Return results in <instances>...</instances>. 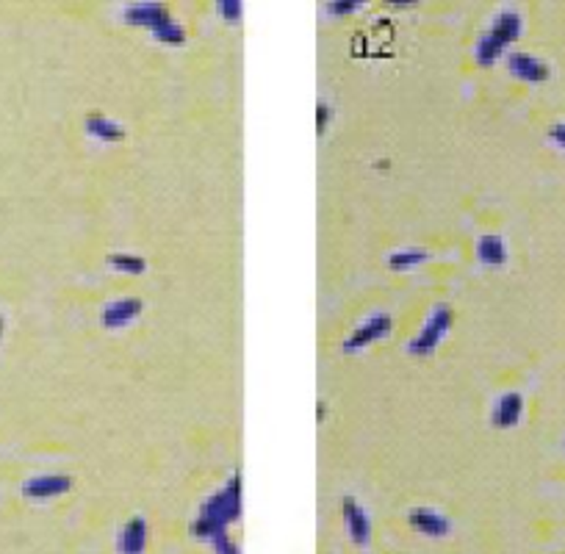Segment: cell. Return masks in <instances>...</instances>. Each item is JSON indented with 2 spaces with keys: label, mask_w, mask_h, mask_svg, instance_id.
Returning <instances> with one entry per match:
<instances>
[{
  "label": "cell",
  "mask_w": 565,
  "mask_h": 554,
  "mask_svg": "<svg viewBox=\"0 0 565 554\" xmlns=\"http://www.w3.org/2000/svg\"><path fill=\"white\" fill-rule=\"evenodd\" d=\"M521 413H524V397L519 391H507L496 400L491 411V424L496 430H513L521 421Z\"/></svg>",
  "instance_id": "8"
},
{
  "label": "cell",
  "mask_w": 565,
  "mask_h": 554,
  "mask_svg": "<svg viewBox=\"0 0 565 554\" xmlns=\"http://www.w3.org/2000/svg\"><path fill=\"white\" fill-rule=\"evenodd\" d=\"M549 142L557 144L560 150H565V123H557L549 128Z\"/></svg>",
  "instance_id": "22"
},
{
  "label": "cell",
  "mask_w": 565,
  "mask_h": 554,
  "mask_svg": "<svg viewBox=\"0 0 565 554\" xmlns=\"http://www.w3.org/2000/svg\"><path fill=\"white\" fill-rule=\"evenodd\" d=\"M430 261V252L427 250H419V247H411V250H397V252H391L388 255V266L391 269H397V272H408L419 263Z\"/></svg>",
  "instance_id": "15"
},
{
  "label": "cell",
  "mask_w": 565,
  "mask_h": 554,
  "mask_svg": "<svg viewBox=\"0 0 565 554\" xmlns=\"http://www.w3.org/2000/svg\"><path fill=\"white\" fill-rule=\"evenodd\" d=\"M507 70H510L513 78L527 81V84H543L551 75V67L543 59H538V55H532V53H524V50H513L510 55H507Z\"/></svg>",
  "instance_id": "5"
},
{
  "label": "cell",
  "mask_w": 565,
  "mask_h": 554,
  "mask_svg": "<svg viewBox=\"0 0 565 554\" xmlns=\"http://www.w3.org/2000/svg\"><path fill=\"white\" fill-rule=\"evenodd\" d=\"M86 131H89V136H94L97 142H105V144H117L128 136L117 120L100 114V111H92V114L86 117Z\"/></svg>",
  "instance_id": "13"
},
{
  "label": "cell",
  "mask_w": 565,
  "mask_h": 554,
  "mask_svg": "<svg viewBox=\"0 0 565 554\" xmlns=\"http://www.w3.org/2000/svg\"><path fill=\"white\" fill-rule=\"evenodd\" d=\"M521 31H524V20H521V15L516 9H501V12H496V17L491 20V28L477 42V53H474L477 55V64L493 67L501 59V55H504V50L521 36Z\"/></svg>",
  "instance_id": "2"
},
{
  "label": "cell",
  "mask_w": 565,
  "mask_h": 554,
  "mask_svg": "<svg viewBox=\"0 0 565 554\" xmlns=\"http://www.w3.org/2000/svg\"><path fill=\"white\" fill-rule=\"evenodd\" d=\"M4 332H6V319L0 316V339H4Z\"/></svg>",
  "instance_id": "23"
},
{
  "label": "cell",
  "mask_w": 565,
  "mask_h": 554,
  "mask_svg": "<svg viewBox=\"0 0 565 554\" xmlns=\"http://www.w3.org/2000/svg\"><path fill=\"white\" fill-rule=\"evenodd\" d=\"M219 12H222V17L228 23H239L242 20V4H239V0H222Z\"/></svg>",
  "instance_id": "19"
},
{
  "label": "cell",
  "mask_w": 565,
  "mask_h": 554,
  "mask_svg": "<svg viewBox=\"0 0 565 554\" xmlns=\"http://www.w3.org/2000/svg\"><path fill=\"white\" fill-rule=\"evenodd\" d=\"M451 319H455V313H451V305L438 302V305L430 311V316L424 319L421 330L408 341V352L416 355V358H430V355L438 350V344L443 341V336L449 332Z\"/></svg>",
  "instance_id": "3"
},
{
  "label": "cell",
  "mask_w": 565,
  "mask_h": 554,
  "mask_svg": "<svg viewBox=\"0 0 565 554\" xmlns=\"http://www.w3.org/2000/svg\"><path fill=\"white\" fill-rule=\"evenodd\" d=\"M342 510H344V524H347L350 538H352L358 546H366V543H369L372 524H369L366 510L358 505V499H355V496H344V499H342Z\"/></svg>",
  "instance_id": "9"
},
{
  "label": "cell",
  "mask_w": 565,
  "mask_h": 554,
  "mask_svg": "<svg viewBox=\"0 0 565 554\" xmlns=\"http://www.w3.org/2000/svg\"><path fill=\"white\" fill-rule=\"evenodd\" d=\"M239 519H242V474H233L228 485L211 493L200 505V513L192 524V535L208 543L216 532H224Z\"/></svg>",
  "instance_id": "1"
},
{
  "label": "cell",
  "mask_w": 565,
  "mask_h": 554,
  "mask_svg": "<svg viewBox=\"0 0 565 554\" xmlns=\"http://www.w3.org/2000/svg\"><path fill=\"white\" fill-rule=\"evenodd\" d=\"M108 263H111V269L125 272V274H144L147 272V261L134 252H111Z\"/></svg>",
  "instance_id": "16"
},
{
  "label": "cell",
  "mask_w": 565,
  "mask_h": 554,
  "mask_svg": "<svg viewBox=\"0 0 565 554\" xmlns=\"http://www.w3.org/2000/svg\"><path fill=\"white\" fill-rule=\"evenodd\" d=\"M117 549H120V554H144V549H147V521L142 516H134L120 529Z\"/></svg>",
  "instance_id": "12"
},
{
  "label": "cell",
  "mask_w": 565,
  "mask_h": 554,
  "mask_svg": "<svg viewBox=\"0 0 565 554\" xmlns=\"http://www.w3.org/2000/svg\"><path fill=\"white\" fill-rule=\"evenodd\" d=\"M73 488V477L67 474H39V477H31L25 480L23 485V493L25 499H53V496H62Z\"/></svg>",
  "instance_id": "7"
},
{
  "label": "cell",
  "mask_w": 565,
  "mask_h": 554,
  "mask_svg": "<svg viewBox=\"0 0 565 554\" xmlns=\"http://www.w3.org/2000/svg\"><path fill=\"white\" fill-rule=\"evenodd\" d=\"M208 546L213 549V554H239V546L233 543V538L228 535V529H224V532H216V535L208 540Z\"/></svg>",
  "instance_id": "18"
},
{
  "label": "cell",
  "mask_w": 565,
  "mask_h": 554,
  "mask_svg": "<svg viewBox=\"0 0 565 554\" xmlns=\"http://www.w3.org/2000/svg\"><path fill=\"white\" fill-rule=\"evenodd\" d=\"M358 9H361L358 0H332V4H327V12L330 15H352Z\"/></svg>",
  "instance_id": "21"
},
{
  "label": "cell",
  "mask_w": 565,
  "mask_h": 554,
  "mask_svg": "<svg viewBox=\"0 0 565 554\" xmlns=\"http://www.w3.org/2000/svg\"><path fill=\"white\" fill-rule=\"evenodd\" d=\"M169 17V9L166 6H161V4H134V6H128L125 12H123V20L125 23H131V25H139V28H147L150 34L161 25V23H166Z\"/></svg>",
  "instance_id": "11"
},
{
  "label": "cell",
  "mask_w": 565,
  "mask_h": 554,
  "mask_svg": "<svg viewBox=\"0 0 565 554\" xmlns=\"http://www.w3.org/2000/svg\"><path fill=\"white\" fill-rule=\"evenodd\" d=\"M477 258L485 266H504L507 263V244L499 233H485L477 239Z\"/></svg>",
  "instance_id": "14"
},
{
  "label": "cell",
  "mask_w": 565,
  "mask_h": 554,
  "mask_svg": "<svg viewBox=\"0 0 565 554\" xmlns=\"http://www.w3.org/2000/svg\"><path fill=\"white\" fill-rule=\"evenodd\" d=\"M332 123V105H327V103H319L316 105V134L322 136L324 131H327V125Z\"/></svg>",
  "instance_id": "20"
},
{
  "label": "cell",
  "mask_w": 565,
  "mask_h": 554,
  "mask_svg": "<svg viewBox=\"0 0 565 554\" xmlns=\"http://www.w3.org/2000/svg\"><path fill=\"white\" fill-rule=\"evenodd\" d=\"M408 521H411L413 529H419L427 538H446L449 529H451L449 519L441 510H432V508H413L408 513Z\"/></svg>",
  "instance_id": "10"
},
{
  "label": "cell",
  "mask_w": 565,
  "mask_h": 554,
  "mask_svg": "<svg viewBox=\"0 0 565 554\" xmlns=\"http://www.w3.org/2000/svg\"><path fill=\"white\" fill-rule=\"evenodd\" d=\"M144 311V302L139 297H120L114 302H108L100 313V324L105 330H123L128 324H134Z\"/></svg>",
  "instance_id": "6"
},
{
  "label": "cell",
  "mask_w": 565,
  "mask_h": 554,
  "mask_svg": "<svg viewBox=\"0 0 565 554\" xmlns=\"http://www.w3.org/2000/svg\"><path fill=\"white\" fill-rule=\"evenodd\" d=\"M391 330H393V319L388 313H372L369 319H363L350 336L344 341V352H361L382 339L391 336Z\"/></svg>",
  "instance_id": "4"
},
{
  "label": "cell",
  "mask_w": 565,
  "mask_h": 554,
  "mask_svg": "<svg viewBox=\"0 0 565 554\" xmlns=\"http://www.w3.org/2000/svg\"><path fill=\"white\" fill-rule=\"evenodd\" d=\"M153 36H155L158 42H164V45H183V42H186V28H183L175 17H169L166 23H161V25L153 31Z\"/></svg>",
  "instance_id": "17"
}]
</instances>
